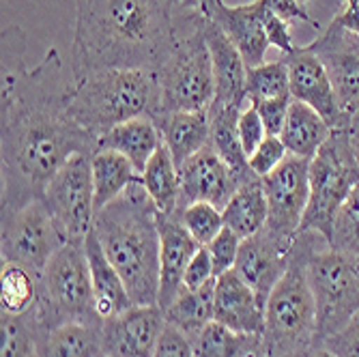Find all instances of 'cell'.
Returning a JSON list of instances; mask_svg holds the SVG:
<instances>
[{
	"label": "cell",
	"mask_w": 359,
	"mask_h": 357,
	"mask_svg": "<svg viewBox=\"0 0 359 357\" xmlns=\"http://www.w3.org/2000/svg\"><path fill=\"white\" fill-rule=\"evenodd\" d=\"M26 35L3 28L0 60V209L43 196L50 179L74 155H93L97 140L69 114L72 78L50 48L37 67H26Z\"/></svg>",
	"instance_id": "6da1fadb"
},
{
	"label": "cell",
	"mask_w": 359,
	"mask_h": 357,
	"mask_svg": "<svg viewBox=\"0 0 359 357\" xmlns=\"http://www.w3.org/2000/svg\"><path fill=\"white\" fill-rule=\"evenodd\" d=\"M177 46V0H86L76 5L72 78L102 69L157 72Z\"/></svg>",
	"instance_id": "7a4b0ae2"
},
{
	"label": "cell",
	"mask_w": 359,
	"mask_h": 357,
	"mask_svg": "<svg viewBox=\"0 0 359 357\" xmlns=\"http://www.w3.org/2000/svg\"><path fill=\"white\" fill-rule=\"evenodd\" d=\"M93 231L114 265L134 306L159 297V213L140 181L95 213Z\"/></svg>",
	"instance_id": "3957f363"
},
{
	"label": "cell",
	"mask_w": 359,
	"mask_h": 357,
	"mask_svg": "<svg viewBox=\"0 0 359 357\" xmlns=\"http://www.w3.org/2000/svg\"><path fill=\"white\" fill-rule=\"evenodd\" d=\"M69 114L100 140L112 127L136 116L159 114V84L155 72L147 69H102L72 78Z\"/></svg>",
	"instance_id": "277c9868"
},
{
	"label": "cell",
	"mask_w": 359,
	"mask_h": 357,
	"mask_svg": "<svg viewBox=\"0 0 359 357\" xmlns=\"http://www.w3.org/2000/svg\"><path fill=\"white\" fill-rule=\"evenodd\" d=\"M314 233H299L290 261L265 306L263 344L267 357H299L316 340V302L310 286Z\"/></svg>",
	"instance_id": "5b68a950"
},
{
	"label": "cell",
	"mask_w": 359,
	"mask_h": 357,
	"mask_svg": "<svg viewBox=\"0 0 359 357\" xmlns=\"http://www.w3.org/2000/svg\"><path fill=\"white\" fill-rule=\"evenodd\" d=\"M203 22L205 15L198 11L177 9V46L155 72L159 84L157 119L172 112H207L215 100V74Z\"/></svg>",
	"instance_id": "8992f818"
},
{
	"label": "cell",
	"mask_w": 359,
	"mask_h": 357,
	"mask_svg": "<svg viewBox=\"0 0 359 357\" xmlns=\"http://www.w3.org/2000/svg\"><path fill=\"white\" fill-rule=\"evenodd\" d=\"M48 330L65 323H97L93 280L84 243H65L39 278V299L32 308Z\"/></svg>",
	"instance_id": "52a82bcc"
},
{
	"label": "cell",
	"mask_w": 359,
	"mask_h": 357,
	"mask_svg": "<svg viewBox=\"0 0 359 357\" xmlns=\"http://www.w3.org/2000/svg\"><path fill=\"white\" fill-rule=\"evenodd\" d=\"M357 183L359 166L346 129H332L327 142L310 161V203L299 233H314L330 243L336 213Z\"/></svg>",
	"instance_id": "ba28073f"
},
{
	"label": "cell",
	"mask_w": 359,
	"mask_h": 357,
	"mask_svg": "<svg viewBox=\"0 0 359 357\" xmlns=\"http://www.w3.org/2000/svg\"><path fill=\"white\" fill-rule=\"evenodd\" d=\"M67 243L43 196L0 209V263H15L41 278L52 256Z\"/></svg>",
	"instance_id": "9c48e42d"
},
{
	"label": "cell",
	"mask_w": 359,
	"mask_h": 357,
	"mask_svg": "<svg viewBox=\"0 0 359 357\" xmlns=\"http://www.w3.org/2000/svg\"><path fill=\"white\" fill-rule=\"evenodd\" d=\"M310 286L316 302L318 344L342 330L359 312V256L338 250L312 252Z\"/></svg>",
	"instance_id": "30bf717a"
},
{
	"label": "cell",
	"mask_w": 359,
	"mask_h": 357,
	"mask_svg": "<svg viewBox=\"0 0 359 357\" xmlns=\"http://www.w3.org/2000/svg\"><path fill=\"white\" fill-rule=\"evenodd\" d=\"M43 201L67 243H84L97 213L90 155H74L46 185Z\"/></svg>",
	"instance_id": "8fae6325"
},
{
	"label": "cell",
	"mask_w": 359,
	"mask_h": 357,
	"mask_svg": "<svg viewBox=\"0 0 359 357\" xmlns=\"http://www.w3.org/2000/svg\"><path fill=\"white\" fill-rule=\"evenodd\" d=\"M310 161L288 153L271 175L260 179L269 209L265 231L284 245H295L302 231L310 203Z\"/></svg>",
	"instance_id": "7c38bea8"
},
{
	"label": "cell",
	"mask_w": 359,
	"mask_h": 357,
	"mask_svg": "<svg viewBox=\"0 0 359 357\" xmlns=\"http://www.w3.org/2000/svg\"><path fill=\"white\" fill-rule=\"evenodd\" d=\"M306 48L325 65L338 95V104L351 119L359 112V35L330 22V26L323 28L320 35Z\"/></svg>",
	"instance_id": "4fadbf2b"
},
{
	"label": "cell",
	"mask_w": 359,
	"mask_h": 357,
	"mask_svg": "<svg viewBox=\"0 0 359 357\" xmlns=\"http://www.w3.org/2000/svg\"><path fill=\"white\" fill-rule=\"evenodd\" d=\"M284 60L288 67L292 100L316 110L332 129L346 127L351 119L342 112L330 74L320 58L306 46H297L295 52L284 54Z\"/></svg>",
	"instance_id": "5bb4252c"
},
{
	"label": "cell",
	"mask_w": 359,
	"mask_h": 357,
	"mask_svg": "<svg viewBox=\"0 0 359 357\" xmlns=\"http://www.w3.org/2000/svg\"><path fill=\"white\" fill-rule=\"evenodd\" d=\"M164 328L166 314L157 304L132 306L104 321V353L110 357H153Z\"/></svg>",
	"instance_id": "9a60e30c"
},
{
	"label": "cell",
	"mask_w": 359,
	"mask_h": 357,
	"mask_svg": "<svg viewBox=\"0 0 359 357\" xmlns=\"http://www.w3.org/2000/svg\"><path fill=\"white\" fill-rule=\"evenodd\" d=\"M179 177H181V198H179L177 213L191 203H211L224 209L233 194L241 185H245L228 168L226 161L211 149V144L191 155L179 168Z\"/></svg>",
	"instance_id": "2e32d148"
},
{
	"label": "cell",
	"mask_w": 359,
	"mask_h": 357,
	"mask_svg": "<svg viewBox=\"0 0 359 357\" xmlns=\"http://www.w3.org/2000/svg\"><path fill=\"white\" fill-rule=\"evenodd\" d=\"M290 252L292 245L280 243L265 229L258 235L241 241L235 271L245 284H250L256 290V295L265 302V306L273 286L280 282L288 267Z\"/></svg>",
	"instance_id": "e0dca14e"
},
{
	"label": "cell",
	"mask_w": 359,
	"mask_h": 357,
	"mask_svg": "<svg viewBox=\"0 0 359 357\" xmlns=\"http://www.w3.org/2000/svg\"><path fill=\"white\" fill-rule=\"evenodd\" d=\"M159 297L157 306L166 310L183 290V276L189 261L203 245L196 241L175 215H159Z\"/></svg>",
	"instance_id": "ac0fdd59"
},
{
	"label": "cell",
	"mask_w": 359,
	"mask_h": 357,
	"mask_svg": "<svg viewBox=\"0 0 359 357\" xmlns=\"http://www.w3.org/2000/svg\"><path fill=\"white\" fill-rule=\"evenodd\" d=\"M213 321L248 336H263L265 332V302L237 276L235 269L222 274L215 280Z\"/></svg>",
	"instance_id": "d6986e66"
},
{
	"label": "cell",
	"mask_w": 359,
	"mask_h": 357,
	"mask_svg": "<svg viewBox=\"0 0 359 357\" xmlns=\"http://www.w3.org/2000/svg\"><path fill=\"white\" fill-rule=\"evenodd\" d=\"M203 28H205V39L209 46L213 74H215V100L209 108H224V106L245 108L250 102L245 95L248 65L243 56L215 22L205 18Z\"/></svg>",
	"instance_id": "ffe728a7"
},
{
	"label": "cell",
	"mask_w": 359,
	"mask_h": 357,
	"mask_svg": "<svg viewBox=\"0 0 359 357\" xmlns=\"http://www.w3.org/2000/svg\"><path fill=\"white\" fill-rule=\"evenodd\" d=\"M88 267H90V280H93V295H95V312L100 321H108L127 308H132V299L123 284V278L114 269V265L108 261V256L97 239L95 231L90 229L86 241H84Z\"/></svg>",
	"instance_id": "44dd1931"
},
{
	"label": "cell",
	"mask_w": 359,
	"mask_h": 357,
	"mask_svg": "<svg viewBox=\"0 0 359 357\" xmlns=\"http://www.w3.org/2000/svg\"><path fill=\"white\" fill-rule=\"evenodd\" d=\"M161 132L151 116H136L112 127L108 134L97 140V149H110L125 155L134 164V168L142 175L149 159L159 149Z\"/></svg>",
	"instance_id": "7402d4cb"
},
{
	"label": "cell",
	"mask_w": 359,
	"mask_h": 357,
	"mask_svg": "<svg viewBox=\"0 0 359 357\" xmlns=\"http://www.w3.org/2000/svg\"><path fill=\"white\" fill-rule=\"evenodd\" d=\"M155 123L161 132V140L168 147L179 168L191 155L209 147L211 140L209 112H172L159 116Z\"/></svg>",
	"instance_id": "603a6c76"
},
{
	"label": "cell",
	"mask_w": 359,
	"mask_h": 357,
	"mask_svg": "<svg viewBox=\"0 0 359 357\" xmlns=\"http://www.w3.org/2000/svg\"><path fill=\"white\" fill-rule=\"evenodd\" d=\"M330 136H332V127L316 110H312L310 106L295 102V100L290 102L286 123L280 134V138L290 155L314 159Z\"/></svg>",
	"instance_id": "cb8c5ba5"
},
{
	"label": "cell",
	"mask_w": 359,
	"mask_h": 357,
	"mask_svg": "<svg viewBox=\"0 0 359 357\" xmlns=\"http://www.w3.org/2000/svg\"><path fill=\"white\" fill-rule=\"evenodd\" d=\"M243 108L239 106H224V108H209V123H211V149L226 161L228 168H231L241 183H250L258 179L248 164V155L241 147L239 140V114Z\"/></svg>",
	"instance_id": "d4e9b609"
},
{
	"label": "cell",
	"mask_w": 359,
	"mask_h": 357,
	"mask_svg": "<svg viewBox=\"0 0 359 357\" xmlns=\"http://www.w3.org/2000/svg\"><path fill=\"white\" fill-rule=\"evenodd\" d=\"M90 170L97 211L116 201L129 185L140 181V173L134 168L132 161L110 149H97L90 155Z\"/></svg>",
	"instance_id": "484cf974"
},
{
	"label": "cell",
	"mask_w": 359,
	"mask_h": 357,
	"mask_svg": "<svg viewBox=\"0 0 359 357\" xmlns=\"http://www.w3.org/2000/svg\"><path fill=\"white\" fill-rule=\"evenodd\" d=\"M267 196L260 179L241 185L222 209L224 226L241 239H250L263 231L267 224Z\"/></svg>",
	"instance_id": "4316f807"
},
{
	"label": "cell",
	"mask_w": 359,
	"mask_h": 357,
	"mask_svg": "<svg viewBox=\"0 0 359 357\" xmlns=\"http://www.w3.org/2000/svg\"><path fill=\"white\" fill-rule=\"evenodd\" d=\"M140 183L147 189L159 215H177L181 198V177L179 166L175 164V159L164 142L159 144L155 155L144 166Z\"/></svg>",
	"instance_id": "83f0119b"
},
{
	"label": "cell",
	"mask_w": 359,
	"mask_h": 357,
	"mask_svg": "<svg viewBox=\"0 0 359 357\" xmlns=\"http://www.w3.org/2000/svg\"><path fill=\"white\" fill-rule=\"evenodd\" d=\"M217 280V278H215ZM215 280L196 290H181V295L164 310L166 323L183 332L191 342L213 321L215 314Z\"/></svg>",
	"instance_id": "f1b7e54d"
},
{
	"label": "cell",
	"mask_w": 359,
	"mask_h": 357,
	"mask_svg": "<svg viewBox=\"0 0 359 357\" xmlns=\"http://www.w3.org/2000/svg\"><path fill=\"white\" fill-rule=\"evenodd\" d=\"M102 325H97V323H65V325L50 330L41 346V357H100L104 355Z\"/></svg>",
	"instance_id": "f546056e"
},
{
	"label": "cell",
	"mask_w": 359,
	"mask_h": 357,
	"mask_svg": "<svg viewBox=\"0 0 359 357\" xmlns=\"http://www.w3.org/2000/svg\"><path fill=\"white\" fill-rule=\"evenodd\" d=\"M194 353L196 357H267L263 336L233 332L217 321H211L194 340Z\"/></svg>",
	"instance_id": "4dcf8cb0"
},
{
	"label": "cell",
	"mask_w": 359,
	"mask_h": 357,
	"mask_svg": "<svg viewBox=\"0 0 359 357\" xmlns=\"http://www.w3.org/2000/svg\"><path fill=\"white\" fill-rule=\"evenodd\" d=\"M0 332H3V357H41V346L50 330L35 310H30L26 314L3 312Z\"/></svg>",
	"instance_id": "1f68e13d"
},
{
	"label": "cell",
	"mask_w": 359,
	"mask_h": 357,
	"mask_svg": "<svg viewBox=\"0 0 359 357\" xmlns=\"http://www.w3.org/2000/svg\"><path fill=\"white\" fill-rule=\"evenodd\" d=\"M0 306L3 312L9 314H26L37 306L39 299V276H35L30 269L15 265V263H3L0 269Z\"/></svg>",
	"instance_id": "d6a6232c"
},
{
	"label": "cell",
	"mask_w": 359,
	"mask_h": 357,
	"mask_svg": "<svg viewBox=\"0 0 359 357\" xmlns=\"http://www.w3.org/2000/svg\"><path fill=\"white\" fill-rule=\"evenodd\" d=\"M245 95H248V102L273 100V97L290 95L286 60L280 58V60L256 65V67H248Z\"/></svg>",
	"instance_id": "836d02e7"
},
{
	"label": "cell",
	"mask_w": 359,
	"mask_h": 357,
	"mask_svg": "<svg viewBox=\"0 0 359 357\" xmlns=\"http://www.w3.org/2000/svg\"><path fill=\"white\" fill-rule=\"evenodd\" d=\"M332 250L359 256V183L353 187L344 205L338 209L334 220L332 239L327 243Z\"/></svg>",
	"instance_id": "e575fe53"
},
{
	"label": "cell",
	"mask_w": 359,
	"mask_h": 357,
	"mask_svg": "<svg viewBox=\"0 0 359 357\" xmlns=\"http://www.w3.org/2000/svg\"><path fill=\"white\" fill-rule=\"evenodd\" d=\"M175 217H179V222L201 245H209L224 229L222 209L211 203H191Z\"/></svg>",
	"instance_id": "d590c367"
},
{
	"label": "cell",
	"mask_w": 359,
	"mask_h": 357,
	"mask_svg": "<svg viewBox=\"0 0 359 357\" xmlns=\"http://www.w3.org/2000/svg\"><path fill=\"white\" fill-rule=\"evenodd\" d=\"M241 241H243V239H241L239 235H235L231 229H226V226H224V229L219 231V235H217L209 245H205V248L209 250V256H211L215 278H219L222 274L235 269Z\"/></svg>",
	"instance_id": "8d00e7d4"
},
{
	"label": "cell",
	"mask_w": 359,
	"mask_h": 357,
	"mask_svg": "<svg viewBox=\"0 0 359 357\" xmlns=\"http://www.w3.org/2000/svg\"><path fill=\"white\" fill-rule=\"evenodd\" d=\"M286 157H288V151H286L282 138L280 136H267L263 142L258 144V149L248 157V164H250V170L258 179H263V177L271 175Z\"/></svg>",
	"instance_id": "74e56055"
},
{
	"label": "cell",
	"mask_w": 359,
	"mask_h": 357,
	"mask_svg": "<svg viewBox=\"0 0 359 357\" xmlns=\"http://www.w3.org/2000/svg\"><path fill=\"white\" fill-rule=\"evenodd\" d=\"M290 102H292L290 95L273 97V100L250 102L258 110L260 119H263L267 136H280L282 134L284 123H286V114H288V108H290Z\"/></svg>",
	"instance_id": "f35d334b"
},
{
	"label": "cell",
	"mask_w": 359,
	"mask_h": 357,
	"mask_svg": "<svg viewBox=\"0 0 359 357\" xmlns=\"http://www.w3.org/2000/svg\"><path fill=\"white\" fill-rule=\"evenodd\" d=\"M237 129H239V140H241V147L245 151V155L250 157L258 144L267 138V132H265V125H263V119H260L258 110L248 104L241 114H239V123H237Z\"/></svg>",
	"instance_id": "ab89813d"
},
{
	"label": "cell",
	"mask_w": 359,
	"mask_h": 357,
	"mask_svg": "<svg viewBox=\"0 0 359 357\" xmlns=\"http://www.w3.org/2000/svg\"><path fill=\"white\" fill-rule=\"evenodd\" d=\"M320 344L327 346L336 357H359V312L334 336L325 338Z\"/></svg>",
	"instance_id": "60d3db41"
},
{
	"label": "cell",
	"mask_w": 359,
	"mask_h": 357,
	"mask_svg": "<svg viewBox=\"0 0 359 357\" xmlns=\"http://www.w3.org/2000/svg\"><path fill=\"white\" fill-rule=\"evenodd\" d=\"M153 357H196L194 342L183 332H179L177 328L166 323V328L161 332L159 342L155 346Z\"/></svg>",
	"instance_id": "b9f144b4"
},
{
	"label": "cell",
	"mask_w": 359,
	"mask_h": 357,
	"mask_svg": "<svg viewBox=\"0 0 359 357\" xmlns=\"http://www.w3.org/2000/svg\"><path fill=\"white\" fill-rule=\"evenodd\" d=\"M215 280V274H213V263H211V256H209V250L203 245L196 256L189 261L187 269H185V276H183V288L185 290H196L205 286L207 282Z\"/></svg>",
	"instance_id": "7bdbcfd3"
},
{
	"label": "cell",
	"mask_w": 359,
	"mask_h": 357,
	"mask_svg": "<svg viewBox=\"0 0 359 357\" xmlns=\"http://www.w3.org/2000/svg\"><path fill=\"white\" fill-rule=\"evenodd\" d=\"M312 0H265V5L278 13L280 18H284L286 22H304L308 26H312L314 30H323L320 24L308 13V5Z\"/></svg>",
	"instance_id": "ee69618b"
},
{
	"label": "cell",
	"mask_w": 359,
	"mask_h": 357,
	"mask_svg": "<svg viewBox=\"0 0 359 357\" xmlns=\"http://www.w3.org/2000/svg\"><path fill=\"white\" fill-rule=\"evenodd\" d=\"M265 30H267L269 46L278 48L282 54L295 52L297 46H295V41H292V35H290V22H286L284 18L273 13L269 7L265 11Z\"/></svg>",
	"instance_id": "f6af8a7d"
},
{
	"label": "cell",
	"mask_w": 359,
	"mask_h": 357,
	"mask_svg": "<svg viewBox=\"0 0 359 357\" xmlns=\"http://www.w3.org/2000/svg\"><path fill=\"white\" fill-rule=\"evenodd\" d=\"M332 22H336L348 32L359 35V0H342V5Z\"/></svg>",
	"instance_id": "bcb514c9"
},
{
	"label": "cell",
	"mask_w": 359,
	"mask_h": 357,
	"mask_svg": "<svg viewBox=\"0 0 359 357\" xmlns=\"http://www.w3.org/2000/svg\"><path fill=\"white\" fill-rule=\"evenodd\" d=\"M299 357H336V355L327 346H325V344H314L306 353H302Z\"/></svg>",
	"instance_id": "7dc6e473"
},
{
	"label": "cell",
	"mask_w": 359,
	"mask_h": 357,
	"mask_svg": "<svg viewBox=\"0 0 359 357\" xmlns=\"http://www.w3.org/2000/svg\"><path fill=\"white\" fill-rule=\"evenodd\" d=\"M80 3H86V0H76V5H80Z\"/></svg>",
	"instance_id": "c3c4849f"
},
{
	"label": "cell",
	"mask_w": 359,
	"mask_h": 357,
	"mask_svg": "<svg viewBox=\"0 0 359 357\" xmlns=\"http://www.w3.org/2000/svg\"><path fill=\"white\" fill-rule=\"evenodd\" d=\"M100 357H110V355H106V353H104V355H100Z\"/></svg>",
	"instance_id": "681fc988"
}]
</instances>
